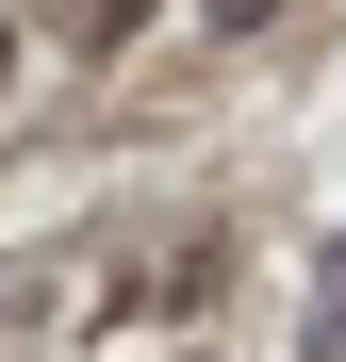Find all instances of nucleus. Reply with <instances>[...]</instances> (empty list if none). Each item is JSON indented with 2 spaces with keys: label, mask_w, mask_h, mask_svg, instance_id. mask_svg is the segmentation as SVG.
<instances>
[{
  "label": "nucleus",
  "mask_w": 346,
  "mask_h": 362,
  "mask_svg": "<svg viewBox=\"0 0 346 362\" xmlns=\"http://www.w3.org/2000/svg\"><path fill=\"white\" fill-rule=\"evenodd\" d=\"M149 17V0H83V49H115V33H132Z\"/></svg>",
  "instance_id": "f257e3e1"
},
{
  "label": "nucleus",
  "mask_w": 346,
  "mask_h": 362,
  "mask_svg": "<svg viewBox=\"0 0 346 362\" xmlns=\"http://www.w3.org/2000/svg\"><path fill=\"white\" fill-rule=\"evenodd\" d=\"M214 17H231V33H248V17H264V0H214Z\"/></svg>",
  "instance_id": "f03ea898"
}]
</instances>
